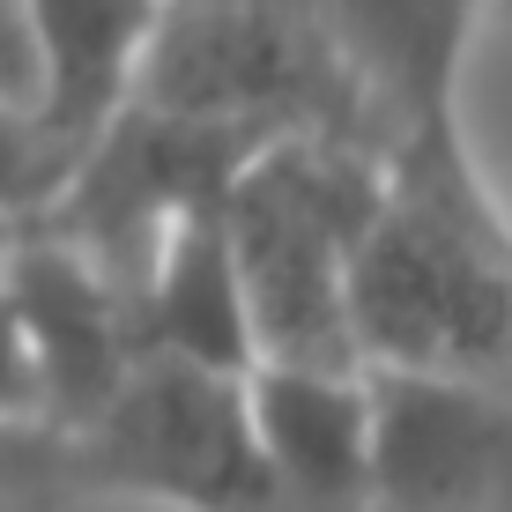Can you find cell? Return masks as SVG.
<instances>
[{
    "mask_svg": "<svg viewBox=\"0 0 512 512\" xmlns=\"http://www.w3.org/2000/svg\"><path fill=\"white\" fill-rule=\"evenodd\" d=\"M156 8L164 0H30L45 38V127L67 156H82V141L127 104Z\"/></svg>",
    "mask_w": 512,
    "mask_h": 512,
    "instance_id": "obj_9",
    "label": "cell"
},
{
    "mask_svg": "<svg viewBox=\"0 0 512 512\" xmlns=\"http://www.w3.org/2000/svg\"><path fill=\"white\" fill-rule=\"evenodd\" d=\"M134 312H141V349L208 364V372H253L260 364L223 201H208V208L171 223V238L156 245L149 275H141Z\"/></svg>",
    "mask_w": 512,
    "mask_h": 512,
    "instance_id": "obj_8",
    "label": "cell"
},
{
    "mask_svg": "<svg viewBox=\"0 0 512 512\" xmlns=\"http://www.w3.org/2000/svg\"><path fill=\"white\" fill-rule=\"evenodd\" d=\"M372 512H512V372L372 364Z\"/></svg>",
    "mask_w": 512,
    "mask_h": 512,
    "instance_id": "obj_5",
    "label": "cell"
},
{
    "mask_svg": "<svg viewBox=\"0 0 512 512\" xmlns=\"http://www.w3.org/2000/svg\"><path fill=\"white\" fill-rule=\"evenodd\" d=\"M498 8H512V0H498Z\"/></svg>",
    "mask_w": 512,
    "mask_h": 512,
    "instance_id": "obj_13",
    "label": "cell"
},
{
    "mask_svg": "<svg viewBox=\"0 0 512 512\" xmlns=\"http://www.w3.org/2000/svg\"><path fill=\"white\" fill-rule=\"evenodd\" d=\"M127 97L231 127L245 141L297 127H349L379 141L320 23V0H164Z\"/></svg>",
    "mask_w": 512,
    "mask_h": 512,
    "instance_id": "obj_4",
    "label": "cell"
},
{
    "mask_svg": "<svg viewBox=\"0 0 512 512\" xmlns=\"http://www.w3.org/2000/svg\"><path fill=\"white\" fill-rule=\"evenodd\" d=\"M386 193V141L349 127H297L260 141L223 193L231 253L260 357L364 364L349 320L357 238Z\"/></svg>",
    "mask_w": 512,
    "mask_h": 512,
    "instance_id": "obj_2",
    "label": "cell"
},
{
    "mask_svg": "<svg viewBox=\"0 0 512 512\" xmlns=\"http://www.w3.org/2000/svg\"><path fill=\"white\" fill-rule=\"evenodd\" d=\"M0 97L45 119V38L30 0H0Z\"/></svg>",
    "mask_w": 512,
    "mask_h": 512,
    "instance_id": "obj_11",
    "label": "cell"
},
{
    "mask_svg": "<svg viewBox=\"0 0 512 512\" xmlns=\"http://www.w3.org/2000/svg\"><path fill=\"white\" fill-rule=\"evenodd\" d=\"M23 431H0V490H23Z\"/></svg>",
    "mask_w": 512,
    "mask_h": 512,
    "instance_id": "obj_12",
    "label": "cell"
},
{
    "mask_svg": "<svg viewBox=\"0 0 512 512\" xmlns=\"http://www.w3.org/2000/svg\"><path fill=\"white\" fill-rule=\"evenodd\" d=\"M67 141L45 127L38 112H23V104L0 97V231H15L23 216H38V208L60 193L67 179Z\"/></svg>",
    "mask_w": 512,
    "mask_h": 512,
    "instance_id": "obj_10",
    "label": "cell"
},
{
    "mask_svg": "<svg viewBox=\"0 0 512 512\" xmlns=\"http://www.w3.org/2000/svg\"><path fill=\"white\" fill-rule=\"evenodd\" d=\"M0 290L15 297L38 357V394H45V423L97 416L119 394V379L141 357V312L112 275L97 268L82 245H67L60 231H45L38 216H23L15 231H0Z\"/></svg>",
    "mask_w": 512,
    "mask_h": 512,
    "instance_id": "obj_6",
    "label": "cell"
},
{
    "mask_svg": "<svg viewBox=\"0 0 512 512\" xmlns=\"http://www.w3.org/2000/svg\"><path fill=\"white\" fill-rule=\"evenodd\" d=\"M349 320L364 364L512 372V208L468 127L386 149V193L357 238Z\"/></svg>",
    "mask_w": 512,
    "mask_h": 512,
    "instance_id": "obj_1",
    "label": "cell"
},
{
    "mask_svg": "<svg viewBox=\"0 0 512 512\" xmlns=\"http://www.w3.org/2000/svg\"><path fill=\"white\" fill-rule=\"evenodd\" d=\"M490 8L498 0H320V23L386 149L468 127L461 82Z\"/></svg>",
    "mask_w": 512,
    "mask_h": 512,
    "instance_id": "obj_7",
    "label": "cell"
},
{
    "mask_svg": "<svg viewBox=\"0 0 512 512\" xmlns=\"http://www.w3.org/2000/svg\"><path fill=\"white\" fill-rule=\"evenodd\" d=\"M38 498H141L171 512H290L253 438L245 372L141 349L97 416L30 438Z\"/></svg>",
    "mask_w": 512,
    "mask_h": 512,
    "instance_id": "obj_3",
    "label": "cell"
}]
</instances>
